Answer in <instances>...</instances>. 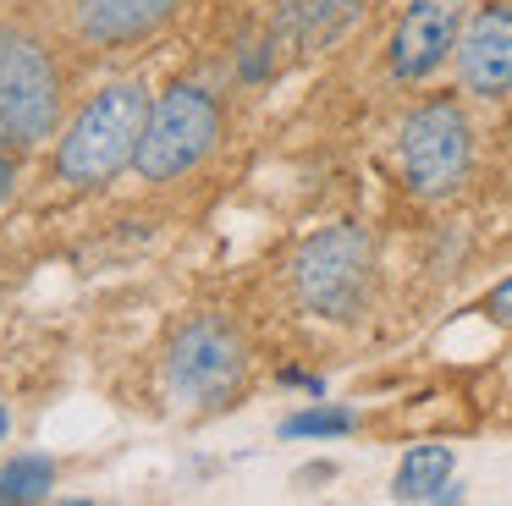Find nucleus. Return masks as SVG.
Here are the masks:
<instances>
[{"mask_svg":"<svg viewBox=\"0 0 512 506\" xmlns=\"http://www.w3.org/2000/svg\"><path fill=\"white\" fill-rule=\"evenodd\" d=\"M149 121V94L144 83H105L89 105L72 116L56 149V176L67 187H100L122 165H133L138 138Z\"/></svg>","mask_w":512,"mask_h":506,"instance_id":"1","label":"nucleus"},{"mask_svg":"<svg viewBox=\"0 0 512 506\" xmlns=\"http://www.w3.org/2000/svg\"><path fill=\"white\" fill-rule=\"evenodd\" d=\"M369 281H375V248H369V231L353 226V220H336V226L314 231L298 248V259H292L298 303L320 319H336V325L364 314Z\"/></svg>","mask_w":512,"mask_h":506,"instance_id":"2","label":"nucleus"},{"mask_svg":"<svg viewBox=\"0 0 512 506\" xmlns=\"http://www.w3.org/2000/svg\"><path fill=\"white\" fill-rule=\"evenodd\" d=\"M248 385L243 336L221 314H199L177 330L166 352V396L188 413H221Z\"/></svg>","mask_w":512,"mask_h":506,"instance_id":"3","label":"nucleus"},{"mask_svg":"<svg viewBox=\"0 0 512 506\" xmlns=\"http://www.w3.org/2000/svg\"><path fill=\"white\" fill-rule=\"evenodd\" d=\"M61 121V72L45 39L28 28H0V149L23 154L45 143Z\"/></svg>","mask_w":512,"mask_h":506,"instance_id":"4","label":"nucleus"},{"mask_svg":"<svg viewBox=\"0 0 512 506\" xmlns=\"http://www.w3.org/2000/svg\"><path fill=\"white\" fill-rule=\"evenodd\" d=\"M215 143H221L215 94L199 83H171L160 99H149V121H144V138H138L133 171L144 182H177L193 165L210 160Z\"/></svg>","mask_w":512,"mask_h":506,"instance_id":"5","label":"nucleus"},{"mask_svg":"<svg viewBox=\"0 0 512 506\" xmlns=\"http://www.w3.org/2000/svg\"><path fill=\"white\" fill-rule=\"evenodd\" d=\"M397 165L413 198H452L474 165V127L457 99H424L397 127Z\"/></svg>","mask_w":512,"mask_h":506,"instance_id":"6","label":"nucleus"},{"mask_svg":"<svg viewBox=\"0 0 512 506\" xmlns=\"http://www.w3.org/2000/svg\"><path fill=\"white\" fill-rule=\"evenodd\" d=\"M468 22V0H408L386 44V66L397 83H424L457 55Z\"/></svg>","mask_w":512,"mask_h":506,"instance_id":"7","label":"nucleus"},{"mask_svg":"<svg viewBox=\"0 0 512 506\" xmlns=\"http://www.w3.org/2000/svg\"><path fill=\"white\" fill-rule=\"evenodd\" d=\"M457 83L474 99L512 94V0H485L468 11L463 39H457Z\"/></svg>","mask_w":512,"mask_h":506,"instance_id":"8","label":"nucleus"},{"mask_svg":"<svg viewBox=\"0 0 512 506\" xmlns=\"http://www.w3.org/2000/svg\"><path fill=\"white\" fill-rule=\"evenodd\" d=\"M182 0H78V33L89 44H133L177 17Z\"/></svg>","mask_w":512,"mask_h":506,"instance_id":"9","label":"nucleus"},{"mask_svg":"<svg viewBox=\"0 0 512 506\" xmlns=\"http://www.w3.org/2000/svg\"><path fill=\"white\" fill-rule=\"evenodd\" d=\"M369 0H276V39L287 50H331Z\"/></svg>","mask_w":512,"mask_h":506,"instance_id":"10","label":"nucleus"},{"mask_svg":"<svg viewBox=\"0 0 512 506\" xmlns=\"http://www.w3.org/2000/svg\"><path fill=\"white\" fill-rule=\"evenodd\" d=\"M397 501H457L452 484V446H413L391 479Z\"/></svg>","mask_w":512,"mask_h":506,"instance_id":"11","label":"nucleus"},{"mask_svg":"<svg viewBox=\"0 0 512 506\" xmlns=\"http://www.w3.org/2000/svg\"><path fill=\"white\" fill-rule=\"evenodd\" d=\"M50 484H56V462L50 457H12L0 468V501L23 506V501H45Z\"/></svg>","mask_w":512,"mask_h":506,"instance_id":"12","label":"nucleus"},{"mask_svg":"<svg viewBox=\"0 0 512 506\" xmlns=\"http://www.w3.org/2000/svg\"><path fill=\"white\" fill-rule=\"evenodd\" d=\"M353 424L358 418L347 407L320 402V407H303V413L281 418V440H336V435H353Z\"/></svg>","mask_w":512,"mask_h":506,"instance_id":"13","label":"nucleus"},{"mask_svg":"<svg viewBox=\"0 0 512 506\" xmlns=\"http://www.w3.org/2000/svg\"><path fill=\"white\" fill-rule=\"evenodd\" d=\"M485 308H490V319H501V325H512V275L496 286V292L485 297Z\"/></svg>","mask_w":512,"mask_h":506,"instance_id":"14","label":"nucleus"},{"mask_svg":"<svg viewBox=\"0 0 512 506\" xmlns=\"http://www.w3.org/2000/svg\"><path fill=\"white\" fill-rule=\"evenodd\" d=\"M12 182H17V165L6 160V149H0V204H6V198H12Z\"/></svg>","mask_w":512,"mask_h":506,"instance_id":"15","label":"nucleus"},{"mask_svg":"<svg viewBox=\"0 0 512 506\" xmlns=\"http://www.w3.org/2000/svg\"><path fill=\"white\" fill-rule=\"evenodd\" d=\"M6 429H12V418H6V407H0V435H6Z\"/></svg>","mask_w":512,"mask_h":506,"instance_id":"16","label":"nucleus"}]
</instances>
